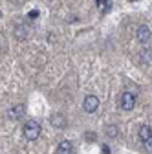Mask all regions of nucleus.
<instances>
[{
  "label": "nucleus",
  "mask_w": 152,
  "mask_h": 154,
  "mask_svg": "<svg viewBox=\"0 0 152 154\" xmlns=\"http://www.w3.org/2000/svg\"><path fill=\"white\" fill-rule=\"evenodd\" d=\"M37 15H39V13H37V11H31V13H29V18H35Z\"/></svg>",
  "instance_id": "nucleus-10"
},
{
  "label": "nucleus",
  "mask_w": 152,
  "mask_h": 154,
  "mask_svg": "<svg viewBox=\"0 0 152 154\" xmlns=\"http://www.w3.org/2000/svg\"><path fill=\"white\" fill-rule=\"evenodd\" d=\"M138 38H139V42H148L150 41V29L145 24L138 28Z\"/></svg>",
  "instance_id": "nucleus-5"
},
{
  "label": "nucleus",
  "mask_w": 152,
  "mask_h": 154,
  "mask_svg": "<svg viewBox=\"0 0 152 154\" xmlns=\"http://www.w3.org/2000/svg\"><path fill=\"white\" fill-rule=\"evenodd\" d=\"M108 134H110V136H117L119 130H117L116 127H108Z\"/></svg>",
  "instance_id": "nucleus-8"
},
{
  "label": "nucleus",
  "mask_w": 152,
  "mask_h": 154,
  "mask_svg": "<svg viewBox=\"0 0 152 154\" xmlns=\"http://www.w3.org/2000/svg\"><path fill=\"white\" fill-rule=\"evenodd\" d=\"M57 152H59V154H70V152H71V143H70L68 140H62V141L59 143Z\"/></svg>",
  "instance_id": "nucleus-6"
},
{
  "label": "nucleus",
  "mask_w": 152,
  "mask_h": 154,
  "mask_svg": "<svg viewBox=\"0 0 152 154\" xmlns=\"http://www.w3.org/2000/svg\"><path fill=\"white\" fill-rule=\"evenodd\" d=\"M139 140L143 141L145 149L148 152H152V128H150V125H141L139 127Z\"/></svg>",
  "instance_id": "nucleus-2"
},
{
  "label": "nucleus",
  "mask_w": 152,
  "mask_h": 154,
  "mask_svg": "<svg viewBox=\"0 0 152 154\" xmlns=\"http://www.w3.org/2000/svg\"><path fill=\"white\" fill-rule=\"evenodd\" d=\"M9 116L13 119H20L22 116H24V106L22 105H17L15 108H11V112H9Z\"/></svg>",
  "instance_id": "nucleus-7"
},
{
  "label": "nucleus",
  "mask_w": 152,
  "mask_h": 154,
  "mask_svg": "<svg viewBox=\"0 0 152 154\" xmlns=\"http://www.w3.org/2000/svg\"><path fill=\"white\" fill-rule=\"evenodd\" d=\"M22 132H24V138H26V140H29V141H35L37 138L41 136V125L37 123V121H33V119H29V121L24 125Z\"/></svg>",
  "instance_id": "nucleus-1"
},
{
  "label": "nucleus",
  "mask_w": 152,
  "mask_h": 154,
  "mask_svg": "<svg viewBox=\"0 0 152 154\" xmlns=\"http://www.w3.org/2000/svg\"><path fill=\"white\" fill-rule=\"evenodd\" d=\"M83 108L88 112V114H93L97 108H99V99L96 95H86L84 97V103H83Z\"/></svg>",
  "instance_id": "nucleus-4"
},
{
  "label": "nucleus",
  "mask_w": 152,
  "mask_h": 154,
  "mask_svg": "<svg viewBox=\"0 0 152 154\" xmlns=\"http://www.w3.org/2000/svg\"><path fill=\"white\" fill-rule=\"evenodd\" d=\"M119 105H121V108L123 110H132L134 108V105H136V95L132 94V92H125L123 95H121V101H119Z\"/></svg>",
  "instance_id": "nucleus-3"
},
{
  "label": "nucleus",
  "mask_w": 152,
  "mask_h": 154,
  "mask_svg": "<svg viewBox=\"0 0 152 154\" xmlns=\"http://www.w3.org/2000/svg\"><path fill=\"white\" fill-rule=\"evenodd\" d=\"M101 152H103V154H108V152H110V149H108L106 145H103V149H101Z\"/></svg>",
  "instance_id": "nucleus-9"
}]
</instances>
